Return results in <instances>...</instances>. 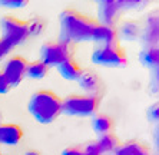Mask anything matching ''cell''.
I'll use <instances>...</instances> for the list:
<instances>
[{"instance_id": "obj_10", "label": "cell", "mask_w": 159, "mask_h": 155, "mask_svg": "<svg viewBox=\"0 0 159 155\" xmlns=\"http://www.w3.org/2000/svg\"><path fill=\"white\" fill-rule=\"evenodd\" d=\"M95 2H98V16H99L98 22L100 25L116 27V23L122 12L115 4V0H95Z\"/></svg>"}, {"instance_id": "obj_17", "label": "cell", "mask_w": 159, "mask_h": 155, "mask_svg": "<svg viewBox=\"0 0 159 155\" xmlns=\"http://www.w3.org/2000/svg\"><path fill=\"white\" fill-rule=\"evenodd\" d=\"M98 147H99L102 155H109V154H115V151L119 148L120 142H119V138L116 137L115 134H105V135H100L99 139L96 141Z\"/></svg>"}, {"instance_id": "obj_18", "label": "cell", "mask_w": 159, "mask_h": 155, "mask_svg": "<svg viewBox=\"0 0 159 155\" xmlns=\"http://www.w3.org/2000/svg\"><path fill=\"white\" fill-rule=\"evenodd\" d=\"M92 126H93V131L100 137V135L112 132V129H113V119L109 115L96 114V115H93Z\"/></svg>"}, {"instance_id": "obj_29", "label": "cell", "mask_w": 159, "mask_h": 155, "mask_svg": "<svg viewBox=\"0 0 159 155\" xmlns=\"http://www.w3.org/2000/svg\"><path fill=\"white\" fill-rule=\"evenodd\" d=\"M153 141H155L156 152H158V155H159V129H155V131H153Z\"/></svg>"}, {"instance_id": "obj_13", "label": "cell", "mask_w": 159, "mask_h": 155, "mask_svg": "<svg viewBox=\"0 0 159 155\" xmlns=\"http://www.w3.org/2000/svg\"><path fill=\"white\" fill-rule=\"evenodd\" d=\"M118 29L119 39H125V40H138L142 36V26L136 20H128L122 23L120 27Z\"/></svg>"}, {"instance_id": "obj_8", "label": "cell", "mask_w": 159, "mask_h": 155, "mask_svg": "<svg viewBox=\"0 0 159 155\" xmlns=\"http://www.w3.org/2000/svg\"><path fill=\"white\" fill-rule=\"evenodd\" d=\"M78 83L80 89L85 92V95L93 96L100 99L105 93V83L102 81V78L93 72V70H83L80 78L78 79Z\"/></svg>"}, {"instance_id": "obj_12", "label": "cell", "mask_w": 159, "mask_h": 155, "mask_svg": "<svg viewBox=\"0 0 159 155\" xmlns=\"http://www.w3.org/2000/svg\"><path fill=\"white\" fill-rule=\"evenodd\" d=\"M23 138V129L16 124H0V145H17Z\"/></svg>"}, {"instance_id": "obj_25", "label": "cell", "mask_w": 159, "mask_h": 155, "mask_svg": "<svg viewBox=\"0 0 159 155\" xmlns=\"http://www.w3.org/2000/svg\"><path fill=\"white\" fill-rule=\"evenodd\" d=\"M83 155H102V152H100L96 142H89V144L83 148Z\"/></svg>"}, {"instance_id": "obj_23", "label": "cell", "mask_w": 159, "mask_h": 155, "mask_svg": "<svg viewBox=\"0 0 159 155\" xmlns=\"http://www.w3.org/2000/svg\"><path fill=\"white\" fill-rule=\"evenodd\" d=\"M29 0H0V6L9 9H22L27 6Z\"/></svg>"}, {"instance_id": "obj_20", "label": "cell", "mask_w": 159, "mask_h": 155, "mask_svg": "<svg viewBox=\"0 0 159 155\" xmlns=\"http://www.w3.org/2000/svg\"><path fill=\"white\" fill-rule=\"evenodd\" d=\"M26 22H27V29H29L30 36H40L43 33L44 27H46V22L40 16H33V17H30Z\"/></svg>"}, {"instance_id": "obj_24", "label": "cell", "mask_w": 159, "mask_h": 155, "mask_svg": "<svg viewBox=\"0 0 159 155\" xmlns=\"http://www.w3.org/2000/svg\"><path fill=\"white\" fill-rule=\"evenodd\" d=\"M146 115H148V119L151 122L159 124V101H158V102H155V103H152L151 106L148 108Z\"/></svg>"}, {"instance_id": "obj_14", "label": "cell", "mask_w": 159, "mask_h": 155, "mask_svg": "<svg viewBox=\"0 0 159 155\" xmlns=\"http://www.w3.org/2000/svg\"><path fill=\"white\" fill-rule=\"evenodd\" d=\"M139 60L149 70L159 68V46H145L139 53Z\"/></svg>"}, {"instance_id": "obj_6", "label": "cell", "mask_w": 159, "mask_h": 155, "mask_svg": "<svg viewBox=\"0 0 159 155\" xmlns=\"http://www.w3.org/2000/svg\"><path fill=\"white\" fill-rule=\"evenodd\" d=\"M75 53V45L67 43V42L62 40H53V42H46L42 46L40 50V60L50 66H59L60 63L65 60L72 59Z\"/></svg>"}, {"instance_id": "obj_32", "label": "cell", "mask_w": 159, "mask_h": 155, "mask_svg": "<svg viewBox=\"0 0 159 155\" xmlns=\"http://www.w3.org/2000/svg\"><path fill=\"white\" fill-rule=\"evenodd\" d=\"M155 129H159V124H156V126H155Z\"/></svg>"}, {"instance_id": "obj_16", "label": "cell", "mask_w": 159, "mask_h": 155, "mask_svg": "<svg viewBox=\"0 0 159 155\" xmlns=\"http://www.w3.org/2000/svg\"><path fill=\"white\" fill-rule=\"evenodd\" d=\"M113 155H151L149 148L139 141H129L120 144Z\"/></svg>"}, {"instance_id": "obj_31", "label": "cell", "mask_w": 159, "mask_h": 155, "mask_svg": "<svg viewBox=\"0 0 159 155\" xmlns=\"http://www.w3.org/2000/svg\"><path fill=\"white\" fill-rule=\"evenodd\" d=\"M2 119H3V115H2V112H0V124H3V122H2Z\"/></svg>"}, {"instance_id": "obj_30", "label": "cell", "mask_w": 159, "mask_h": 155, "mask_svg": "<svg viewBox=\"0 0 159 155\" xmlns=\"http://www.w3.org/2000/svg\"><path fill=\"white\" fill-rule=\"evenodd\" d=\"M23 155H42L39 151H36V149H29V151H26Z\"/></svg>"}, {"instance_id": "obj_5", "label": "cell", "mask_w": 159, "mask_h": 155, "mask_svg": "<svg viewBox=\"0 0 159 155\" xmlns=\"http://www.w3.org/2000/svg\"><path fill=\"white\" fill-rule=\"evenodd\" d=\"M90 60L99 66L106 68H125L128 65V55L120 45L98 46L90 55Z\"/></svg>"}, {"instance_id": "obj_1", "label": "cell", "mask_w": 159, "mask_h": 155, "mask_svg": "<svg viewBox=\"0 0 159 155\" xmlns=\"http://www.w3.org/2000/svg\"><path fill=\"white\" fill-rule=\"evenodd\" d=\"M98 25L99 22L93 17L76 9L67 7L59 15V40L73 45L92 40L93 30Z\"/></svg>"}, {"instance_id": "obj_3", "label": "cell", "mask_w": 159, "mask_h": 155, "mask_svg": "<svg viewBox=\"0 0 159 155\" xmlns=\"http://www.w3.org/2000/svg\"><path fill=\"white\" fill-rule=\"evenodd\" d=\"M62 103L63 114L78 116V118H86V116H93L98 114L100 99L85 95V93H72L63 98Z\"/></svg>"}, {"instance_id": "obj_33", "label": "cell", "mask_w": 159, "mask_h": 155, "mask_svg": "<svg viewBox=\"0 0 159 155\" xmlns=\"http://www.w3.org/2000/svg\"><path fill=\"white\" fill-rule=\"evenodd\" d=\"M0 155H2V152H0Z\"/></svg>"}, {"instance_id": "obj_26", "label": "cell", "mask_w": 159, "mask_h": 155, "mask_svg": "<svg viewBox=\"0 0 159 155\" xmlns=\"http://www.w3.org/2000/svg\"><path fill=\"white\" fill-rule=\"evenodd\" d=\"M10 83L7 82L6 76L3 75V72H0V95H4V93H7L10 91Z\"/></svg>"}, {"instance_id": "obj_27", "label": "cell", "mask_w": 159, "mask_h": 155, "mask_svg": "<svg viewBox=\"0 0 159 155\" xmlns=\"http://www.w3.org/2000/svg\"><path fill=\"white\" fill-rule=\"evenodd\" d=\"M10 50H11V48L3 40V39H2V37H0V60L3 59V58H6Z\"/></svg>"}, {"instance_id": "obj_9", "label": "cell", "mask_w": 159, "mask_h": 155, "mask_svg": "<svg viewBox=\"0 0 159 155\" xmlns=\"http://www.w3.org/2000/svg\"><path fill=\"white\" fill-rule=\"evenodd\" d=\"M142 46H159V9L151 12L146 16L145 25L142 26Z\"/></svg>"}, {"instance_id": "obj_7", "label": "cell", "mask_w": 159, "mask_h": 155, "mask_svg": "<svg viewBox=\"0 0 159 155\" xmlns=\"http://www.w3.org/2000/svg\"><path fill=\"white\" fill-rule=\"evenodd\" d=\"M27 65H29V60L26 58H23V56H13L6 62L2 72L6 76L11 88L17 86L23 81V78L26 76Z\"/></svg>"}, {"instance_id": "obj_19", "label": "cell", "mask_w": 159, "mask_h": 155, "mask_svg": "<svg viewBox=\"0 0 159 155\" xmlns=\"http://www.w3.org/2000/svg\"><path fill=\"white\" fill-rule=\"evenodd\" d=\"M50 68L48 65H44L42 60H34V62H29L26 70V76L32 78V79H43L48 76Z\"/></svg>"}, {"instance_id": "obj_28", "label": "cell", "mask_w": 159, "mask_h": 155, "mask_svg": "<svg viewBox=\"0 0 159 155\" xmlns=\"http://www.w3.org/2000/svg\"><path fill=\"white\" fill-rule=\"evenodd\" d=\"M62 155H83V149L79 147H69L62 152Z\"/></svg>"}, {"instance_id": "obj_4", "label": "cell", "mask_w": 159, "mask_h": 155, "mask_svg": "<svg viewBox=\"0 0 159 155\" xmlns=\"http://www.w3.org/2000/svg\"><path fill=\"white\" fill-rule=\"evenodd\" d=\"M0 30H2V39L15 49L29 39V29H27L26 20H20L15 16H3L0 19Z\"/></svg>"}, {"instance_id": "obj_22", "label": "cell", "mask_w": 159, "mask_h": 155, "mask_svg": "<svg viewBox=\"0 0 159 155\" xmlns=\"http://www.w3.org/2000/svg\"><path fill=\"white\" fill-rule=\"evenodd\" d=\"M149 91L152 95L159 96V68L155 70H151V78H149Z\"/></svg>"}, {"instance_id": "obj_11", "label": "cell", "mask_w": 159, "mask_h": 155, "mask_svg": "<svg viewBox=\"0 0 159 155\" xmlns=\"http://www.w3.org/2000/svg\"><path fill=\"white\" fill-rule=\"evenodd\" d=\"M92 40L98 43V46H106V45H118L119 43V35L118 29L115 26H106V25H98L93 30Z\"/></svg>"}, {"instance_id": "obj_34", "label": "cell", "mask_w": 159, "mask_h": 155, "mask_svg": "<svg viewBox=\"0 0 159 155\" xmlns=\"http://www.w3.org/2000/svg\"><path fill=\"white\" fill-rule=\"evenodd\" d=\"M148 2H149V0H148Z\"/></svg>"}, {"instance_id": "obj_2", "label": "cell", "mask_w": 159, "mask_h": 155, "mask_svg": "<svg viewBox=\"0 0 159 155\" xmlns=\"http://www.w3.org/2000/svg\"><path fill=\"white\" fill-rule=\"evenodd\" d=\"M27 108L30 115L40 124H52L63 114L62 98L49 89H40L34 92Z\"/></svg>"}, {"instance_id": "obj_15", "label": "cell", "mask_w": 159, "mask_h": 155, "mask_svg": "<svg viewBox=\"0 0 159 155\" xmlns=\"http://www.w3.org/2000/svg\"><path fill=\"white\" fill-rule=\"evenodd\" d=\"M57 70H59V73L62 75L66 81H76L78 82V79L80 78L82 72L85 69H82L80 65L72 58V59H67L63 63H60L59 66H57Z\"/></svg>"}, {"instance_id": "obj_21", "label": "cell", "mask_w": 159, "mask_h": 155, "mask_svg": "<svg viewBox=\"0 0 159 155\" xmlns=\"http://www.w3.org/2000/svg\"><path fill=\"white\" fill-rule=\"evenodd\" d=\"M115 4L120 12L123 10H136L148 4V0H115Z\"/></svg>"}]
</instances>
